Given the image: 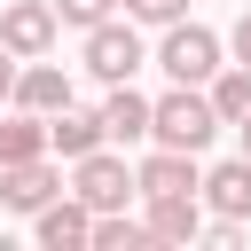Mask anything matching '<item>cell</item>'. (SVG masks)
<instances>
[{
	"mask_svg": "<svg viewBox=\"0 0 251 251\" xmlns=\"http://www.w3.org/2000/svg\"><path fill=\"white\" fill-rule=\"evenodd\" d=\"M212 133H220V110H212L204 86H173V94L149 102V141H157V149H196V157H204Z\"/></svg>",
	"mask_w": 251,
	"mask_h": 251,
	"instance_id": "obj_1",
	"label": "cell"
},
{
	"mask_svg": "<svg viewBox=\"0 0 251 251\" xmlns=\"http://www.w3.org/2000/svg\"><path fill=\"white\" fill-rule=\"evenodd\" d=\"M157 71H165L173 86H204V78L220 71V31H204V24L173 16V24H165V39H157Z\"/></svg>",
	"mask_w": 251,
	"mask_h": 251,
	"instance_id": "obj_2",
	"label": "cell"
},
{
	"mask_svg": "<svg viewBox=\"0 0 251 251\" xmlns=\"http://www.w3.org/2000/svg\"><path fill=\"white\" fill-rule=\"evenodd\" d=\"M71 196H78L86 212H126V196H141V180H133L126 157L86 149V157H71Z\"/></svg>",
	"mask_w": 251,
	"mask_h": 251,
	"instance_id": "obj_3",
	"label": "cell"
},
{
	"mask_svg": "<svg viewBox=\"0 0 251 251\" xmlns=\"http://www.w3.org/2000/svg\"><path fill=\"white\" fill-rule=\"evenodd\" d=\"M149 63V47H141V31H133V16L118 24V16H102L94 31H86V71L102 78V86H118V78H133Z\"/></svg>",
	"mask_w": 251,
	"mask_h": 251,
	"instance_id": "obj_4",
	"label": "cell"
},
{
	"mask_svg": "<svg viewBox=\"0 0 251 251\" xmlns=\"http://www.w3.org/2000/svg\"><path fill=\"white\" fill-rule=\"evenodd\" d=\"M55 31H63V24H55V0H0V47H8V55L31 63V55L55 47Z\"/></svg>",
	"mask_w": 251,
	"mask_h": 251,
	"instance_id": "obj_5",
	"label": "cell"
},
{
	"mask_svg": "<svg viewBox=\"0 0 251 251\" xmlns=\"http://www.w3.org/2000/svg\"><path fill=\"white\" fill-rule=\"evenodd\" d=\"M133 180H141V196H196V188H204L196 149H149V157L133 165Z\"/></svg>",
	"mask_w": 251,
	"mask_h": 251,
	"instance_id": "obj_6",
	"label": "cell"
},
{
	"mask_svg": "<svg viewBox=\"0 0 251 251\" xmlns=\"http://www.w3.org/2000/svg\"><path fill=\"white\" fill-rule=\"evenodd\" d=\"M31 235H39L47 251H86V235H94V212H86V204L63 188L55 204H39V212H31Z\"/></svg>",
	"mask_w": 251,
	"mask_h": 251,
	"instance_id": "obj_7",
	"label": "cell"
},
{
	"mask_svg": "<svg viewBox=\"0 0 251 251\" xmlns=\"http://www.w3.org/2000/svg\"><path fill=\"white\" fill-rule=\"evenodd\" d=\"M55 196H63V173H55L47 157L0 165V204H8V212H39V204H55Z\"/></svg>",
	"mask_w": 251,
	"mask_h": 251,
	"instance_id": "obj_8",
	"label": "cell"
},
{
	"mask_svg": "<svg viewBox=\"0 0 251 251\" xmlns=\"http://www.w3.org/2000/svg\"><path fill=\"white\" fill-rule=\"evenodd\" d=\"M196 196H204L220 220H251V157H227V165H212Z\"/></svg>",
	"mask_w": 251,
	"mask_h": 251,
	"instance_id": "obj_9",
	"label": "cell"
},
{
	"mask_svg": "<svg viewBox=\"0 0 251 251\" xmlns=\"http://www.w3.org/2000/svg\"><path fill=\"white\" fill-rule=\"evenodd\" d=\"M102 149V110H47V157H86Z\"/></svg>",
	"mask_w": 251,
	"mask_h": 251,
	"instance_id": "obj_10",
	"label": "cell"
},
{
	"mask_svg": "<svg viewBox=\"0 0 251 251\" xmlns=\"http://www.w3.org/2000/svg\"><path fill=\"white\" fill-rule=\"evenodd\" d=\"M8 102H16V110H39V118H47V110H63V102H71V78H63L55 63H39V55H31V63L16 71V94H8Z\"/></svg>",
	"mask_w": 251,
	"mask_h": 251,
	"instance_id": "obj_11",
	"label": "cell"
},
{
	"mask_svg": "<svg viewBox=\"0 0 251 251\" xmlns=\"http://www.w3.org/2000/svg\"><path fill=\"white\" fill-rule=\"evenodd\" d=\"M102 141H149V94H133V78L110 86V102H102Z\"/></svg>",
	"mask_w": 251,
	"mask_h": 251,
	"instance_id": "obj_12",
	"label": "cell"
},
{
	"mask_svg": "<svg viewBox=\"0 0 251 251\" xmlns=\"http://www.w3.org/2000/svg\"><path fill=\"white\" fill-rule=\"evenodd\" d=\"M149 235L157 243H196L204 235V204L196 196H149Z\"/></svg>",
	"mask_w": 251,
	"mask_h": 251,
	"instance_id": "obj_13",
	"label": "cell"
},
{
	"mask_svg": "<svg viewBox=\"0 0 251 251\" xmlns=\"http://www.w3.org/2000/svg\"><path fill=\"white\" fill-rule=\"evenodd\" d=\"M24 157H47V118L39 110H16L0 126V165H24Z\"/></svg>",
	"mask_w": 251,
	"mask_h": 251,
	"instance_id": "obj_14",
	"label": "cell"
},
{
	"mask_svg": "<svg viewBox=\"0 0 251 251\" xmlns=\"http://www.w3.org/2000/svg\"><path fill=\"white\" fill-rule=\"evenodd\" d=\"M204 94H212V110H220V126H235V118L251 110V63H235V71L220 63V71L204 78Z\"/></svg>",
	"mask_w": 251,
	"mask_h": 251,
	"instance_id": "obj_15",
	"label": "cell"
},
{
	"mask_svg": "<svg viewBox=\"0 0 251 251\" xmlns=\"http://www.w3.org/2000/svg\"><path fill=\"white\" fill-rule=\"evenodd\" d=\"M94 251H141L149 243V227L141 220H126V212H94V235H86Z\"/></svg>",
	"mask_w": 251,
	"mask_h": 251,
	"instance_id": "obj_16",
	"label": "cell"
},
{
	"mask_svg": "<svg viewBox=\"0 0 251 251\" xmlns=\"http://www.w3.org/2000/svg\"><path fill=\"white\" fill-rule=\"evenodd\" d=\"M102 16H118V0H55V24H78V31H94Z\"/></svg>",
	"mask_w": 251,
	"mask_h": 251,
	"instance_id": "obj_17",
	"label": "cell"
},
{
	"mask_svg": "<svg viewBox=\"0 0 251 251\" xmlns=\"http://www.w3.org/2000/svg\"><path fill=\"white\" fill-rule=\"evenodd\" d=\"M118 8H126L133 24H173V16L188 8V0H118Z\"/></svg>",
	"mask_w": 251,
	"mask_h": 251,
	"instance_id": "obj_18",
	"label": "cell"
},
{
	"mask_svg": "<svg viewBox=\"0 0 251 251\" xmlns=\"http://www.w3.org/2000/svg\"><path fill=\"white\" fill-rule=\"evenodd\" d=\"M227 47H235V63H251V0H243V16H235V31H227Z\"/></svg>",
	"mask_w": 251,
	"mask_h": 251,
	"instance_id": "obj_19",
	"label": "cell"
},
{
	"mask_svg": "<svg viewBox=\"0 0 251 251\" xmlns=\"http://www.w3.org/2000/svg\"><path fill=\"white\" fill-rule=\"evenodd\" d=\"M16 71H24V55H8V47H0V102L16 94Z\"/></svg>",
	"mask_w": 251,
	"mask_h": 251,
	"instance_id": "obj_20",
	"label": "cell"
},
{
	"mask_svg": "<svg viewBox=\"0 0 251 251\" xmlns=\"http://www.w3.org/2000/svg\"><path fill=\"white\" fill-rule=\"evenodd\" d=\"M235 133H243V157H251V110H243V118H235Z\"/></svg>",
	"mask_w": 251,
	"mask_h": 251,
	"instance_id": "obj_21",
	"label": "cell"
}]
</instances>
